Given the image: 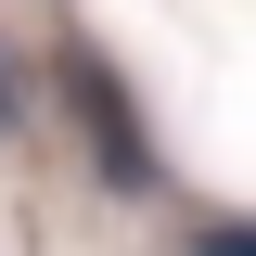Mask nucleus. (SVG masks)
I'll return each mask as SVG.
<instances>
[{"label":"nucleus","mask_w":256,"mask_h":256,"mask_svg":"<svg viewBox=\"0 0 256 256\" xmlns=\"http://www.w3.org/2000/svg\"><path fill=\"white\" fill-rule=\"evenodd\" d=\"M64 102L90 116V141H102V180H116V192H154V154H141V128H128V90L102 77V64H77V77H64Z\"/></svg>","instance_id":"1"}]
</instances>
